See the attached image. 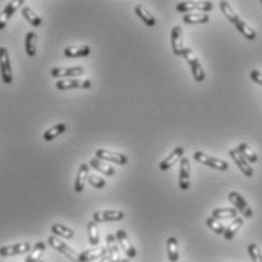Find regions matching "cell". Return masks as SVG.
I'll use <instances>...</instances> for the list:
<instances>
[{
    "label": "cell",
    "mask_w": 262,
    "mask_h": 262,
    "mask_svg": "<svg viewBox=\"0 0 262 262\" xmlns=\"http://www.w3.org/2000/svg\"><path fill=\"white\" fill-rule=\"evenodd\" d=\"M220 9H221V12L224 14V17L238 29L241 35H244V37H246L247 40H250V41H253V40L256 38V32L253 31V29H252L246 21H243V20L238 17V14L234 11V8L230 6L229 2H220Z\"/></svg>",
    "instance_id": "6da1fadb"
},
{
    "label": "cell",
    "mask_w": 262,
    "mask_h": 262,
    "mask_svg": "<svg viewBox=\"0 0 262 262\" xmlns=\"http://www.w3.org/2000/svg\"><path fill=\"white\" fill-rule=\"evenodd\" d=\"M182 58L188 63V66H190V68H191V71H193L194 79H196L197 82H203V80H205V77H206L205 68L201 67L200 61H198V58H197V55L193 52V49L185 47V50H184V53H182Z\"/></svg>",
    "instance_id": "7a4b0ae2"
},
{
    "label": "cell",
    "mask_w": 262,
    "mask_h": 262,
    "mask_svg": "<svg viewBox=\"0 0 262 262\" xmlns=\"http://www.w3.org/2000/svg\"><path fill=\"white\" fill-rule=\"evenodd\" d=\"M47 243H49V246H52L55 250H58L60 253H63L64 256H67L70 261H73V262H80V255H79L77 252H74L70 246H67L60 237L52 235V237H49Z\"/></svg>",
    "instance_id": "3957f363"
},
{
    "label": "cell",
    "mask_w": 262,
    "mask_h": 262,
    "mask_svg": "<svg viewBox=\"0 0 262 262\" xmlns=\"http://www.w3.org/2000/svg\"><path fill=\"white\" fill-rule=\"evenodd\" d=\"M212 8H214L212 2H179L176 5V11L182 12V14H191L196 11L206 14V12L212 11Z\"/></svg>",
    "instance_id": "277c9868"
},
{
    "label": "cell",
    "mask_w": 262,
    "mask_h": 262,
    "mask_svg": "<svg viewBox=\"0 0 262 262\" xmlns=\"http://www.w3.org/2000/svg\"><path fill=\"white\" fill-rule=\"evenodd\" d=\"M0 74H2V80L9 85L14 80L12 68H11V60H9V52L6 47H0Z\"/></svg>",
    "instance_id": "5b68a950"
},
{
    "label": "cell",
    "mask_w": 262,
    "mask_h": 262,
    "mask_svg": "<svg viewBox=\"0 0 262 262\" xmlns=\"http://www.w3.org/2000/svg\"><path fill=\"white\" fill-rule=\"evenodd\" d=\"M227 198H229V201L232 203V205H234V208H235L238 212H241V215H243V217L250 218V217L253 215L252 208L249 206V203L246 201V198H244L240 193H237V191H232V193H229Z\"/></svg>",
    "instance_id": "8992f818"
},
{
    "label": "cell",
    "mask_w": 262,
    "mask_h": 262,
    "mask_svg": "<svg viewBox=\"0 0 262 262\" xmlns=\"http://www.w3.org/2000/svg\"><path fill=\"white\" fill-rule=\"evenodd\" d=\"M194 159L206 167H211V168H215V170H220V171H226L229 168V164L226 161H221V159H217L214 156H209L206 155L205 152H196L194 153Z\"/></svg>",
    "instance_id": "52a82bcc"
},
{
    "label": "cell",
    "mask_w": 262,
    "mask_h": 262,
    "mask_svg": "<svg viewBox=\"0 0 262 262\" xmlns=\"http://www.w3.org/2000/svg\"><path fill=\"white\" fill-rule=\"evenodd\" d=\"M96 158L105 161V162H111V164H117V165H126L128 164V156L119 152H108L103 149L96 150Z\"/></svg>",
    "instance_id": "ba28073f"
},
{
    "label": "cell",
    "mask_w": 262,
    "mask_h": 262,
    "mask_svg": "<svg viewBox=\"0 0 262 262\" xmlns=\"http://www.w3.org/2000/svg\"><path fill=\"white\" fill-rule=\"evenodd\" d=\"M171 49L173 53L176 56H182L185 46H184V32H182V27L181 26H174L173 31H171Z\"/></svg>",
    "instance_id": "9c48e42d"
},
{
    "label": "cell",
    "mask_w": 262,
    "mask_h": 262,
    "mask_svg": "<svg viewBox=\"0 0 262 262\" xmlns=\"http://www.w3.org/2000/svg\"><path fill=\"white\" fill-rule=\"evenodd\" d=\"M115 238H117L120 249H123V252L126 253V256H128L129 259H133V258L136 256V250H135V247L132 246V243H131L128 234H126L123 229H119L117 232H115Z\"/></svg>",
    "instance_id": "30bf717a"
},
{
    "label": "cell",
    "mask_w": 262,
    "mask_h": 262,
    "mask_svg": "<svg viewBox=\"0 0 262 262\" xmlns=\"http://www.w3.org/2000/svg\"><path fill=\"white\" fill-rule=\"evenodd\" d=\"M31 250H32V246L29 243H17V244L0 247V256L8 258V256H15V255H23Z\"/></svg>",
    "instance_id": "8fae6325"
},
{
    "label": "cell",
    "mask_w": 262,
    "mask_h": 262,
    "mask_svg": "<svg viewBox=\"0 0 262 262\" xmlns=\"http://www.w3.org/2000/svg\"><path fill=\"white\" fill-rule=\"evenodd\" d=\"M23 3H24L23 0H14V2H8V3H6V6L3 8V11L0 12V31L6 27L9 18L14 15V12H15Z\"/></svg>",
    "instance_id": "7c38bea8"
},
{
    "label": "cell",
    "mask_w": 262,
    "mask_h": 262,
    "mask_svg": "<svg viewBox=\"0 0 262 262\" xmlns=\"http://www.w3.org/2000/svg\"><path fill=\"white\" fill-rule=\"evenodd\" d=\"M106 249H108V259L109 262H122V256H120V246L119 241L115 238V235L108 234L106 235Z\"/></svg>",
    "instance_id": "4fadbf2b"
},
{
    "label": "cell",
    "mask_w": 262,
    "mask_h": 262,
    "mask_svg": "<svg viewBox=\"0 0 262 262\" xmlns=\"http://www.w3.org/2000/svg\"><path fill=\"white\" fill-rule=\"evenodd\" d=\"M229 156L234 159V162L238 165V168L246 174L247 178H252L253 176V168H252V165L249 164V161L238 152V149H232V150H229Z\"/></svg>",
    "instance_id": "5bb4252c"
},
{
    "label": "cell",
    "mask_w": 262,
    "mask_h": 262,
    "mask_svg": "<svg viewBox=\"0 0 262 262\" xmlns=\"http://www.w3.org/2000/svg\"><path fill=\"white\" fill-rule=\"evenodd\" d=\"M50 73H52V76L56 77V79H71V77H76V76L83 74V67H80V66L67 67V68L56 67V68H53Z\"/></svg>",
    "instance_id": "9a60e30c"
},
{
    "label": "cell",
    "mask_w": 262,
    "mask_h": 262,
    "mask_svg": "<svg viewBox=\"0 0 262 262\" xmlns=\"http://www.w3.org/2000/svg\"><path fill=\"white\" fill-rule=\"evenodd\" d=\"M125 218L123 211H97L93 214V221L105 223V221H120Z\"/></svg>",
    "instance_id": "2e32d148"
},
{
    "label": "cell",
    "mask_w": 262,
    "mask_h": 262,
    "mask_svg": "<svg viewBox=\"0 0 262 262\" xmlns=\"http://www.w3.org/2000/svg\"><path fill=\"white\" fill-rule=\"evenodd\" d=\"M191 176H190V159L182 158L181 159V168H179V187L182 191L190 190Z\"/></svg>",
    "instance_id": "e0dca14e"
},
{
    "label": "cell",
    "mask_w": 262,
    "mask_h": 262,
    "mask_svg": "<svg viewBox=\"0 0 262 262\" xmlns=\"http://www.w3.org/2000/svg\"><path fill=\"white\" fill-rule=\"evenodd\" d=\"M90 176V164H80L79 170H77V176L74 181V191L76 193H82L85 188V184L88 181Z\"/></svg>",
    "instance_id": "ac0fdd59"
},
{
    "label": "cell",
    "mask_w": 262,
    "mask_h": 262,
    "mask_svg": "<svg viewBox=\"0 0 262 262\" xmlns=\"http://www.w3.org/2000/svg\"><path fill=\"white\" fill-rule=\"evenodd\" d=\"M182 156H184V149H182V147H176V149H174V150L159 164V170H161V171H167L168 168H171L176 162H179V161L182 159Z\"/></svg>",
    "instance_id": "d6986e66"
},
{
    "label": "cell",
    "mask_w": 262,
    "mask_h": 262,
    "mask_svg": "<svg viewBox=\"0 0 262 262\" xmlns=\"http://www.w3.org/2000/svg\"><path fill=\"white\" fill-rule=\"evenodd\" d=\"M80 255V262H91L96 259H102L103 256L108 255L106 247H97V249H90V250H83Z\"/></svg>",
    "instance_id": "ffe728a7"
},
{
    "label": "cell",
    "mask_w": 262,
    "mask_h": 262,
    "mask_svg": "<svg viewBox=\"0 0 262 262\" xmlns=\"http://www.w3.org/2000/svg\"><path fill=\"white\" fill-rule=\"evenodd\" d=\"M52 234L60 237V238H66V240H73L74 238V230L66 224L61 223H55L52 224Z\"/></svg>",
    "instance_id": "44dd1931"
},
{
    "label": "cell",
    "mask_w": 262,
    "mask_h": 262,
    "mask_svg": "<svg viewBox=\"0 0 262 262\" xmlns=\"http://www.w3.org/2000/svg\"><path fill=\"white\" fill-rule=\"evenodd\" d=\"M135 14L144 21L145 26H149V27H155L156 26V18L150 14V11L145 8L144 5H136L135 6Z\"/></svg>",
    "instance_id": "7402d4cb"
},
{
    "label": "cell",
    "mask_w": 262,
    "mask_h": 262,
    "mask_svg": "<svg viewBox=\"0 0 262 262\" xmlns=\"http://www.w3.org/2000/svg\"><path fill=\"white\" fill-rule=\"evenodd\" d=\"M167 255H168L170 262L179 261V241L176 237H170L167 240Z\"/></svg>",
    "instance_id": "603a6c76"
},
{
    "label": "cell",
    "mask_w": 262,
    "mask_h": 262,
    "mask_svg": "<svg viewBox=\"0 0 262 262\" xmlns=\"http://www.w3.org/2000/svg\"><path fill=\"white\" fill-rule=\"evenodd\" d=\"M243 224H244V220H243V217H237V218H234L232 220V223L226 227V230H224V240H227V241H230V240H234V237L237 235V232L243 227Z\"/></svg>",
    "instance_id": "cb8c5ba5"
},
{
    "label": "cell",
    "mask_w": 262,
    "mask_h": 262,
    "mask_svg": "<svg viewBox=\"0 0 262 262\" xmlns=\"http://www.w3.org/2000/svg\"><path fill=\"white\" fill-rule=\"evenodd\" d=\"M90 53H91L90 46H73V47H67L64 50V55L67 58H85Z\"/></svg>",
    "instance_id": "d4e9b609"
},
{
    "label": "cell",
    "mask_w": 262,
    "mask_h": 262,
    "mask_svg": "<svg viewBox=\"0 0 262 262\" xmlns=\"http://www.w3.org/2000/svg\"><path fill=\"white\" fill-rule=\"evenodd\" d=\"M237 214H238V211L235 208H217L212 211L211 217L221 221V220H234V218H237Z\"/></svg>",
    "instance_id": "484cf974"
},
{
    "label": "cell",
    "mask_w": 262,
    "mask_h": 262,
    "mask_svg": "<svg viewBox=\"0 0 262 262\" xmlns=\"http://www.w3.org/2000/svg\"><path fill=\"white\" fill-rule=\"evenodd\" d=\"M90 165L93 168H96L97 171H100L102 174H105V176H114V174H115L114 167H111L108 162H105V161H102V159H99L96 156L90 161Z\"/></svg>",
    "instance_id": "4316f807"
},
{
    "label": "cell",
    "mask_w": 262,
    "mask_h": 262,
    "mask_svg": "<svg viewBox=\"0 0 262 262\" xmlns=\"http://www.w3.org/2000/svg\"><path fill=\"white\" fill-rule=\"evenodd\" d=\"M37 41H38V37H37L35 32H27V34H26L24 47H26L27 56L34 58V56L37 55Z\"/></svg>",
    "instance_id": "83f0119b"
},
{
    "label": "cell",
    "mask_w": 262,
    "mask_h": 262,
    "mask_svg": "<svg viewBox=\"0 0 262 262\" xmlns=\"http://www.w3.org/2000/svg\"><path fill=\"white\" fill-rule=\"evenodd\" d=\"M46 243H43V241H40V243H37L34 247H32V250L29 252V255L26 256V259H24V262H40V258H41V255L46 252Z\"/></svg>",
    "instance_id": "f1b7e54d"
},
{
    "label": "cell",
    "mask_w": 262,
    "mask_h": 262,
    "mask_svg": "<svg viewBox=\"0 0 262 262\" xmlns=\"http://www.w3.org/2000/svg\"><path fill=\"white\" fill-rule=\"evenodd\" d=\"M184 21L187 24H203L209 21V17L208 14H203V12H191L184 15Z\"/></svg>",
    "instance_id": "f546056e"
},
{
    "label": "cell",
    "mask_w": 262,
    "mask_h": 262,
    "mask_svg": "<svg viewBox=\"0 0 262 262\" xmlns=\"http://www.w3.org/2000/svg\"><path fill=\"white\" fill-rule=\"evenodd\" d=\"M21 14H23V17L27 20V23H31L32 26H35V27H38V26H41L43 24V20L40 18V15L32 9V8H29V6H23V9H21Z\"/></svg>",
    "instance_id": "4dcf8cb0"
},
{
    "label": "cell",
    "mask_w": 262,
    "mask_h": 262,
    "mask_svg": "<svg viewBox=\"0 0 262 262\" xmlns=\"http://www.w3.org/2000/svg\"><path fill=\"white\" fill-rule=\"evenodd\" d=\"M66 129H67V126H66L64 123L56 125V126H53V128H50V129H47V131L44 132L43 139H44V141H53L56 136H60L61 133H64Z\"/></svg>",
    "instance_id": "1f68e13d"
},
{
    "label": "cell",
    "mask_w": 262,
    "mask_h": 262,
    "mask_svg": "<svg viewBox=\"0 0 262 262\" xmlns=\"http://www.w3.org/2000/svg\"><path fill=\"white\" fill-rule=\"evenodd\" d=\"M80 85L82 83L77 79H74V77H71V79H60V80L56 82V88L61 90V91H67V90L79 88Z\"/></svg>",
    "instance_id": "d6a6232c"
},
{
    "label": "cell",
    "mask_w": 262,
    "mask_h": 262,
    "mask_svg": "<svg viewBox=\"0 0 262 262\" xmlns=\"http://www.w3.org/2000/svg\"><path fill=\"white\" fill-rule=\"evenodd\" d=\"M238 152H240L249 162H252V164H255V162L258 161L256 152L250 147L249 144H246V142H240V144H238Z\"/></svg>",
    "instance_id": "836d02e7"
},
{
    "label": "cell",
    "mask_w": 262,
    "mask_h": 262,
    "mask_svg": "<svg viewBox=\"0 0 262 262\" xmlns=\"http://www.w3.org/2000/svg\"><path fill=\"white\" fill-rule=\"evenodd\" d=\"M206 226H208L212 232H215L217 235H224L226 226H224L220 220H215V218L209 217V218H206Z\"/></svg>",
    "instance_id": "e575fe53"
},
{
    "label": "cell",
    "mask_w": 262,
    "mask_h": 262,
    "mask_svg": "<svg viewBox=\"0 0 262 262\" xmlns=\"http://www.w3.org/2000/svg\"><path fill=\"white\" fill-rule=\"evenodd\" d=\"M88 237H90V244L93 247H96L99 244V229H97V223L96 221H90L88 223Z\"/></svg>",
    "instance_id": "d590c367"
},
{
    "label": "cell",
    "mask_w": 262,
    "mask_h": 262,
    "mask_svg": "<svg viewBox=\"0 0 262 262\" xmlns=\"http://www.w3.org/2000/svg\"><path fill=\"white\" fill-rule=\"evenodd\" d=\"M247 250H249V255H250V258H252L253 262H262V253H261L258 244H255V243L249 244Z\"/></svg>",
    "instance_id": "8d00e7d4"
},
{
    "label": "cell",
    "mask_w": 262,
    "mask_h": 262,
    "mask_svg": "<svg viewBox=\"0 0 262 262\" xmlns=\"http://www.w3.org/2000/svg\"><path fill=\"white\" fill-rule=\"evenodd\" d=\"M88 182L91 184V187H94V188H97V190L105 188V185H106V181H105L103 178H100L99 174H96V173L90 174V176H88Z\"/></svg>",
    "instance_id": "74e56055"
},
{
    "label": "cell",
    "mask_w": 262,
    "mask_h": 262,
    "mask_svg": "<svg viewBox=\"0 0 262 262\" xmlns=\"http://www.w3.org/2000/svg\"><path fill=\"white\" fill-rule=\"evenodd\" d=\"M250 79H252L253 82H256L258 85L262 86V73H261L259 70H252V71H250Z\"/></svg>",
    "instance_id": "f35d334b"
},
{
    "label": "cell",
    "mask_w": 262,
    "mask_h": 262,
    "mask_svg": "<svg viewBox=\"0 0 262 262\" xmlns=\"http://www.w3.org/2000/svg\"><path fill=\"white\" fill-rule=\"evenodd\" d=\"M80 86H82V88H90V86H91V82H90V80H86V82H83Z\"/></svg>",
    "instance_id": "ab89813d"
},
{
    "label": "cell",
    "mask_w": 262,
    "mask_h": 262,
    "mask_svg": "<svg viewBox=\"0 0 262 262\" xmlns=\"http://www.w3.org/2000/svg\"><path fill=\"white\" fill-rule=\"evenodd\" d=\"M100 262H109V259H108V255H106V256H103V258L100 259Z\"/></svg>",
    "instance_id": "60d3db41"
},
{
    "label": "cell",
    "mask_w": 262,
    "mask_h": 262,
    "mask_svg": "<svg viewBox=\"0 0 262 262\" xmlns=\"http://www.w3.org/2000/svg\"><path fill=\"white\" fill-rule=\"evenodd\" d=\"M122 262H131V261H129V258H126V259H122Z\"/></svg>",
    "instance_id": "b9f144b4"
},
{
    "label": "cell",
    "mask_w": 262,
    "mask_h": 262,
    "mask_svg": "<svg viewBox=\"0 0 262 262\" xmlns=\"http://www.w3.org/2000/svg\"><path fill=\"white\" fill-rule=\"evenodd\" d=\"M40 262H43V261H40Z\"/></svg>",
    "instance_id": "7bdbcfd3"
},
{
    "label": "cell",
    "mask_w": 262,
    "mask_h": 262,
    "mask_svg": "<svg viewBox=\"0 0 262 262\" xmlns=\"http://www.w3.org/2000/svg\"><path fill=\"white\" fill-rule=\"evenodd\" d=\"M261 3H262V2H261Z\"/></svg>",
    "instance_id": "ee69618b"
}]
</instances>
